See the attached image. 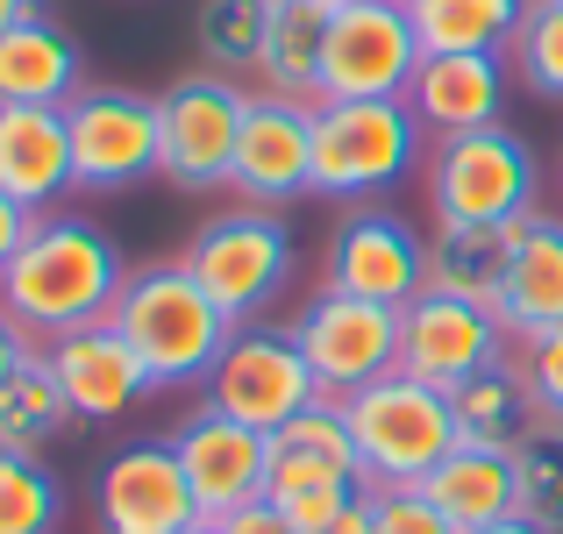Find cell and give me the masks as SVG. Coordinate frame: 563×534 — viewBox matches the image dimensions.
<instances>
[{
	"label": "cell",
	"instance_id": "1",
	"mask_svg": "<svg viewBox=\"0 0 563 534\" xmlns=\"http://www.w3.org/2000/svg\"><path fill=\"white\" fill-rule=\"evenodd\" d=\"M122 286H129V264H122V249H114L108 229H93V221H79V214H36L29 243L14 249V264L0 271V307H8L36 343H51V335H65V329L108 321L114 300H122Z\"/></svg>",
	"mask_w": 563,
	"mask_h": 534
},
{
	"label": "cell",
	"instance_id": "2",
	"mask_svg": "<svg viewBox=\"0 0 563 534\" xmlns=\"http://www.w3.org/2000/svg\"><path fill=\"white\" fill-rule=\"evenodd\" d=\"M428 165V129L407 100H314V200L372 207Z\"/></svg>",
	"mask_w": 563,
	"mask_h": 534
},
{
	"label": "cell",
	"instance_id": "3",
	"mask_svg": "<svg viewBox=\"0 0 563 534\" xmlns=\"http://www.w3.org/2000/svg\"><path fill=\"white\" fill-rule=\"evenodd\" d=\"M108 321L129 335V349L143 356L157 392H165V385H207V370L221 364V349H229V335H235V321L207 300L200 278H192L179 257L129 271V286H122V300H114Z\"/></svg>",
	"mask_w": 563,
	"mask_h": 534
},
{
	"label": "cell",
	"instance_id": "4",
	"mask_svg": "<svg viewBox=\"0 0 563 534\" xmlns=\"http://www.w3.org/2000/svg\"><path fill=\"white\" fill-rule=\"evenodd\" d=\"M343 407H350V435H357V470H364V485H372V492H407V485H428V470L456 449L450 392L407 378V370H393V378L350 392Z\"/></svg>",
	"mask_w": 563,
	"mask_h": 534
},
{
	"label": "cell",
	"instance_id": "5",
	"mask_svg": "<svg viewBox=\"0 0 563 534\" xmlns=\"http://www.w3.org/2000/svg\"><path fill=\"white\" fill-rule=\"evenodd\" d=\"M179 264L200 278V292L235 329H250V321H264L292 286V229L272 207H229V214H207L200 229H192Z\"/></svg>",
	"mask_w": 563,
	"mask_h": 534
},
{
	"label": "cell",
	"instance_id": "6",
	"mask_svg": "<svg viewBox=\"0 0 563 534\" xmlns=\"http://www.w3.org/2000/svg\"><path fill=\"white\" fill-rule=\"evenodd\" d=\"M421 178L435 221H521L542 200V157L507 122L471 129V136H435Z\"/></svg>",
	"mask_w": 563,
	"mask_h": 534
},
{
	"label": "cell",
	"instance_id": "7",
	"mask_svg": "<svg viewBox=\"0 0 563 534\" xmlns=\"http://www.w3.org/2000/svg\"><path fill=\"white\" fill-rule=\"evenodd\" d=\"M250 93L221 71H186L157 93V178L179 192H229L235 136H243Z\"/></svg>",
	"mask_w": 563,
	"mask_h": 534
},
{
	"label": "cell",
	"instance_id": "8",
	"mask_svg": "<svg viewBox=\"0 0 563 534\" xmlns=\"http://www.w3.org/2000/svg\"><path fill=\"white\" fill-rule=\"evenodd\" d=\"M292 343H300L321 392L350 399V392H364V385H378V378L399 370V307L314 286L300 300V314H292Z\"/></svg>",
	"mask_w": 563,
	"mask_h": 534
},
{
	"label": "cell",
	"instance_id": "9",
	"mask_svg": "<svg viewBox=\"0 0 563 534\" xmlns=\"http://www.w3.org/2000/svg\"><path fill=\"white\" fill-rule=\"evenodd\" d=\"M65 129H71V178L93 200L157 178V100L136 86H79L65 100Z\"/></svg>",
	"mask_w": 563,
	"mask_h": 534
},
{
	"label": "cell",
	"instance_id": "10",
	"mask_svg": "<svg viewBox=\"0 0 563 534\" xmlns=\"http://www.w3.org/2000/svg\"><path fill=\"white\" fill-rule=\"evenodd\" d=\"M507 349H514V335L485 300L428 286V292H413V300L399 307V370L421 378V385H435V392H456V385L499 370Z\"/></svg>",
	"mask_w": 563,
	"mask_h": 534
},
{
	"label": "cell",
	"instance_id": "11",
	"mask_svg": "<svg viewBox=\"0 0 563 534\" xmlns=\"http://www.w3.org/2000/svg\"><path fill=\"white\" fill-rule=\"evenodd\" d=\"M421 36L407 22V0H350L335 8L329 43H321L314 100H407Z\"/></svg>",
	"mask_w": 563,
	"mask_h": 534
},
{
	"label": "cell",
	"instance_id": "12",
	"mask_svg": "<svg viewBox=\"0 0 563 534\" xmlns=\"http://www.w3.org/2000/svg\"><path fill=\"white\" fill-rule=\"evenodd\" d=\"M321 286L357 292V300H378V307H407L413 292H428V235L393 200L343 207L329 249H321Z\"/></svg>",
	"mask_w": 563,
	"mask_h": 534
},
{
	"label": "cell",
	"instance_id": "13",
	"mask_svg": "<svg viewBox=\"0 0 563 534\" xmlns=\"http://www.w3.org/2000/svg\"><path fill=\"white\" fill-rule=\"evenodd\" d=\"M207 399H214L221 413H235V421L278 435L292 413H307L314 399H329V392L314 385V370H307V356H300V343H292V329L250 321V329L229 335L221 364L207 370Z\"/></svg>",
	"mask_w": 563,
	"mask_h": 534
},
{
	"label": "cell",
	"instance_id": "14",
	"mask_svg": "<svg viewBox=\"0 0 563 534\" xmlns=\"http://www.w3.org/2000/svg\"><path fill=\"white\" fill-rule=\"evenodd\" d=\"M229 192H235V207H272V214L314 192V100L250 93Z\"/></svg>",
	"mask_w": 563,
	"mask_h": 534
},
{
	"label": "cell",
	"instance_id": "15",
	"mask_svg": "<svg viewBox=\"0 0 563 534\" xmlns=\"http://www.w3.org/2000/svg\"><path fill=\"white\" fill-rule=\"evenodd\" d=\"M93 513H100V534H186L207 521L179 470L172 435L114 449L93 478Z\"/></svg>",
	"mask_w": 563,
	"mask_h": 534
},
{
	"label": "cell",
	"instance_id": "16",
	"mask_svg": "<svg viewBox=\"0 0 563 534\" xmlns=\"http://www.w3.org/2000/svg\"><path fill=\"white\" fill-rule=\"evenodd\" d=\"M172 449H179V470H186V485H192V499H200L207 521H221V513L243 507V499H264L272 435L250 427V421H235V413H221L214 399H200V407L172 427Z\"/></svg>",
	"mask_w": 563,
	"mask_h": 534
},
{
	"label": "cell",
	"instance_id": "17",
	"mask_svg": "<svg viewBox=\"0 0 563 534\" xmlns=\"http://www.w3.org/2000/svg\"><path fill=\"white\" fill-rule=\"evenodd\" d=\"M43 364H51L57 392L71 399V421H122L136 399L157 392V378L143 370V356L129 349V335L114 321H93V329H65L43 343Z\"/></svg>",
	"mask_w": 563,
	"mask_h": 534
},
{
	"label": "cell",
	"instance_id": "18",
	"mask_svg": "<svg viewBox=\"0 0 563 534\" xmlns=\"http://www.w3.org/2000/svg\"><path fill=\"white\" fill-rule=\"evenodd\" d=\"M507 86H514L507 51H428L421 65H413L407 108H413V122L428 129V143L471 136V129L507 122Z\"/></svg>",
	"mask_w": 563,
	"mask_h": 534
},
{
	"label": "cell",
	"instance_id": "19",
	"mask_svg": "<svg viewBox=\"0 0 563 534\" xmlns=\"http://www.w3.org/2000/svg\"><path fill=\"white\" fill-rule=\"evenodd\" d=\"M0 192L29 214H51L65 192H79L65 108H0Z\"/></svg>",
	"mask_w": 563,
	"mask_h": 534
},
{
	"label": "cell",
	"instance_id": "20",
	"mask_svg": "<svg viewBox=\"0 0 563 534\" xmlns=\"http://www.w3.org/2000/svg\"><path fill=\"white\" fill-rule=\"evenodd\" d=\"M86 86L79 36L51 14H29L0 36V108H65Z\"/></svg>",
	"mask_w": 563,
	"mask_h": 534
},
{
	"label": "cell",
	"instance_id": "21",
	"mask_svg": "<svg viewBox=\"0 0 563 534\" xmlns=\"http://www.w3.org/2000/svg\"><path fill=\"white\" fill-rule=\"evenodd\" d=\"M493 314L507 321L514 343L563 329V214L536 207L521 221V243H514V264H507V286H499Z\"/></svg>",
	"mask_w": 563,
	"mask_h": 534
},
{
	"label": "cell",
	"instance_id": "22",
	"mask_svg": "<svg viewBox=\"0 0 563 534\" xmlns=\"http://www.w3.org/2000/svg\"><path fill=\"white\" fill-rule=\"evenodd\" d=\"M521 221H435V229H428V286H435V292H464V300L493 307L499 286H507Z\"/></svg>",
	"mask_w": 563,
	"mask_h": 534
},
{
	"label": "cell",
	"instance_id": "23",
	"mask_svg": "<svg viewBox=\"0 0 563 534\" xmlns=\"http://www.w3.org/2000/svg\"><path fill=\"white\" fill-rule=\"evenodd\" d=\"M329 22H335V0H264V43H257V86L264 93L314 100Z\"/></svg>",
	"mask_w": 563,
	"mask_h": 534
},
{
	"label": "cell",
	"instance_id": "24",
	"mask_svg": "<svg viewBox=\"0 0 563 534\" xmlns=\"http://www.w3.org/2000/svg\"><path fill=\"white\" fill-rule=\"evenodd\" d=\"M421 492L435 499V513L456 534H478V527L507 521V513H521L514 507V449H464V442H456V449L428 470Z\"/></svg>",
	"mask_w": 563,
	"mask_h": 534
},
{
	"label": "cell",
	"instance_id": "25",
	"mask_svg": "<svg viewBox=\"0 0 563 534\" xmlns=\"http://www.w3.org/2000/svg\"><path fill=\"white\" fill-rule=\"evenodd\" d=\"M364 492H372V485H364V470L272 442V478H264V499H272V507L286 513V521L300 527V534H307V527H321L329 513H343L350 499H364Z\"/></svg>",
	"mask_w": 563,
	"mask_h": 534
},
{
	"label": "cell",
	"instance_id": "26",
	"mask_svg": "<svg viewBox=\"0 0 563 534\" xmlns=\"http://www.w3.org/2000/svg\"><path fill=\"white\" fill-rule=\"evenodd\" d=\"M450 413H456V442H464V449H514V442L536 427V399H528V385H521L514 364L456 385Z\"/></svg>",
	"mask_w": 563,
	"mask_h": 534
},
{
	"label": "cell",
	"instance_id": "27",
	"mask_svg": "<svg viewBox=\"0 0 563 534\" xmlns=\"http://www.w3.org/2000/svg\"><path fill=\"white\" fill-rule=\"evenodd\" d=\"M536 0H407V22L428 51H507Z\"/></svg>",
	"mask_w": 563,
	"mask_h": 534
},
{
	"label": "cell",
	"instance_id": "28",
	"mask_svg": "<svg viewBox=\"0 0 563 534\" xmlns=\"http://www.w3.org/2000/svg\"><path fill=\"white\" fill-rule=\"evenodd\" d=\"M65 421H71V399L57 392V378H51L43 356L0 385V449L36 456L43 442H57V427H65Z\"/></svg>",
	"mask_w": 563,
	"mask_h": 534
},
{
	"label": "cell",
	"instance_id": "29",
	"mask_svg": "<svg viewBox=\"0 0 563 534\" xmlns=\"http://www.w3.org/2000/svg\"><path fill=\"white\" fill-rule=\"evenodd\" d=\"M514 507L542 534H563V427L536 421L514 442Z\"/></svg>",
	"mask_w": 563,
	"mask_h": 534
},
{
	"label": "cell",
	"instance_id": "30",
	"mask_svg": "<svg viewBox=\"0 0 563 534\" xmlns=\"http://www.w3.org/2000/svg\"><path fill=\"white\" fill-rule=\"evenodd\" d=\"M192 43H200V71H221V79L257 71L264 0H200V14H192Z\"/></svg>",
	"mask_w": 563,
	"mask_h": 534
},
{
	"label": "cell",
	"instance_id": "31",
	"mask_svg": "<svg viewBox=\"0 0 563 534\" xmlns=\"http://www.w3.org/2000/svg\"><path fill=\"white\" fill-rule=\"evenodd\" d=\"M65 527V485L43 470V456L0 449V534H57Z\"/></svg>",
	"mask_w": 563,
	"mask_h": 534
},
{
	"label": "cell",
	"instance_id": "32",
	"mask_svg": "<svg viewBox=\"0 0 563 534\" xmlns=\"http://www.w3.org/2000/svg\"><path fill=\"white\" fill-rule=\"evenodd\" d=\"M507 57H514V79L536 100H563V8L556 0H536V8L521 14Z\"/></svg>",
	"mask_w": 563,
	"mask_h": 534
},
{
	"label": "cell",
	"instance_id": "33",
	"mask_svg": "<svg viewBox=\"0 0 563 534\" xmlns=\"http://www.w3.org/2000/svg\"><path fill=\"white\" fill-rule=\"evenodd\" d=\"M272 442H286V449H307V456H329V464H350V470H357V435H350V407H343V399H314V407L292 413V421L278 427Z\"/></svg>",
	"mask_w": 563,
	"mask_h": 534
},
{
	"label": "cell",
	"instance_id": "34",
	"mask_svg": "<svg viewBox=\"0 0 563 534\" xmlns=\"http://www.w3.org/2000/svg\"><path fill=\"white\" fill-rule=\"evenodd\" d=\"M514 370H521L528 399H536V421L563 427V329H550V335H528V343H514Z\"/></svg>",
	"mask_w": 563,
	"mask_h": 534
},
{
	"label": "cell",
	"instance_id": "35",
	"mask_svg": "<svg viewBox=\"0 0 563 534\" xmlns=\"http://www.w3.org/2000/svg\"><path fill=\"white\" fill-rule=\"evenodd\" d=\"M372 534H456V527L435 513L421 485H407V492H372Z\"/></svg>",
	"mask_w": 563,
	"mask_h": 534
},
{
	"label": "cell",
	"instance_id": "36",
	"mask_svg": "<svg viewBox=\"0 0 563 534\" xmlns=\"http://www.w3.org/2000/svg\"><path fill=\"white\" fill-rule=\"evenodd\" d=\"M214 527H221V534H300V527L286 521V513L272 507V499H243V507H229Z\"/></svg>",
	"mask_w": 563,
	"mask_h": 534
},
{
	"label": "cell",
	"instance_id": "37",
	"mask_svg": "<svg viewBox=\"0 0 563 534\" xmlns=\"http://www.w3.org/2000/svg\"><path fill=\"white\" fill-rule=\"evenodd\" d=\"M36 356H43V343H36V335H29L14 314H8V307H0V385H8L14 370H29Z\"/></svg>",
	"mask_w": 563,
	"mask_h": 534
},
{
	"label": "cell",
	"instance_id": "38",
	"mask_svg": "<svg viewBox=\"0 0 563 534\" xmlns=\"http://www.w3.org/2000/svg\"><path fill=\"white\" fill-rule=\"evenodd\" d=\"M29 229H36V214H29L22 200H8V192H0V271H8L14 249L29 243Z\"/></svg>",
	"mask_w": 563,
	"mask_h": 534
},
{
	"label": "cell",
	"instance_id": "39",
	"mask_svg": "<svg viewBox=\"0 0 563 534\" xmlns=\"http://www.w3.org/2000/svg\"><path fill=\"white\" fill-rule=\"evenodd\" d=\"M307 534H372V492H364V499H350L343 513H329V521H321V527H307Z\"/></svg>",
	"mask_w": 563,
	"mask_h": 534
},
{
	"label": "cell",
	"instance_id": "40",
	"mask_svg": "<svg viewBox=\"0 0 563 534\" xmlns=\"http://www.w3.org/2000/svg\"><path fill=\"white\" fill-rule=\"evenodd\" d=\"M29 14H43V8H36V0H0V36H8V29H14V22H29Z\"/></svg>",
	"mask_w": 563,
	"mask_h": 534
},
{
	"label": "cell",
	"instance_id": "41",
	"mask_svg": "<svg viewBox=\"0 0 563 534\" xmlns=\"http://www.w3.org/2000/svg\"><path fill=\"white\" fill-rule=\"evenodd\" d=\"M478 534H542V527L521 521V513H507V521H493V527H478Z\"/></svg>",
	"mask_w": 563,
	"mask_h": 534
},
{
	"label": "cell",
	"instance_id": "42",
	"mask_svg": "<svg viewBox=\"0 0 563 534\" xmlns=\"http://www.w3.org/2000/svg\"><path fill=\"white\" fill-rule=\"evenodd\" d=\"M186 534H221V527H214V521H200V527H186Z\"/></svg>",
	"mask_w": 563,
	"mask_h": 534
},
{
	"label": "cell",
	"instance_id": "43",
	"mask_svg": "<svg viewBox=\"0 0 563 534\" xmlns=\"http://www.w3.org/2000/svg\"><path fill=\"white\" fill-rule=\"evenodd\" d=\"M335 8H350V0H335Z\"/></svg>",
	"mask_w": 563,
	"mask_h": 534
},
{
	"label": "cell",
	"instance_id": "44",
	"mask_svg": "<svg viewBox=\"0 0 563 534\" xmlns=\"http://www.w3.org/2000/svg\"><path fill=\"white\" fill-rule=\"evenodd\" d=\"M556 8H563V0H556Z\"/></svg>",
	"mask_w": 563,
	"mask_h": 534
},
{
	"label": "cell",
	"instance_id": "45",
	"mask_svg": "<svg viewBox=\"0 0 563 534\" xmlns=\"http://www.w3.org/2000/svg\"><path fill=\"white\" fill-rule=\"evenodd\" d=\"M556 178H563V171H556Z\"/></svg>",
	"mask_w": 563,
	"mask_h": 534
}]
</instances>
